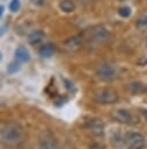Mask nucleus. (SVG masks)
I'll return each mask as SVG.
<instances>
[{
  "label": "nucleus",
  "mask_w": 147,
  "mask_h": 149,
  "mask_svg": "<svg viewBox=\"0 0 147 149\" xmlns=\"http://www.w3.org/2000/svg\"><path fill=\"white\" fill-rule=\"evenodd\" d=\"M24 130L19 122H7L1 127V142L6 147H15L23 141Z\"/></svg>",
  "instance_id": "f257e3e1"
},
{
  "label": "nucleus",
  "mask_w": 147,
  "mask_h": 149,
  "mask_svg": "<svg viewBox=\"0 0 147 149\" xmlns=\"http://www.w3.org/2000/svg\"><path fill=\"white\" fill-rule=\"evenodd\" d=\"M91 98L94 99V101L98 102V104H115L116 101H118V93L116 90L111 88V87H101V88H95L91 92Z\"/></svg>",
  "instance_id": "f03ea898"
},
{
  "label": "nucleus",
  "mask_w": 147,
  "mask_h": 149,
  "mask_svg": "<svg viewBox=\"0 0 147 149\" xmlns=\"http://www.w3.org/2000/svg\"><path fill=\"white\" fill-rule=\"evenodd\" d=\"M111 116L115 121L123 125H135L139 123V118L134 115L131 111L126 108H118L111 113Z\"/></svg>",
  "instance_id": "7ed1b4c3"
},
{
  "label": "nucleus",
  "mask_w": 147,
  "mask_h": 149,
  "mask_svg": "<svg viewBox=\"0 0 147 149\" xmlns=\"http://www.w3.org/2000/svg\"><path fill=\"white\" fill-rule=\"evenodd\" d=\"M125 143L131 149H144L146 146V139L138 132H127L125 134Z\"/></svg>",
  "instance_id": "20e7f679"
},
{
  "label": "nucleus",
  "mask_w": 147,
  "mask_h": 149,
  "mask_svg": "<svg viewBox=\"0 0 147 149\" xmlns=\"http://www.w3.org/2000/svg\"><path fill=\"white\" fill-rule=\"evenodd\" d=\"M39 149H58V142L56 136L50 130H42L38 136Z\"/></svg>",
  "instance_id": "39448f33"
},
{
  "label": "nucleus",
  "mask_w": 147,
  "mask_h": 149,
  "mask_svg": "<svg viewBox=\"0 0 147 149\" xmlns=\"http://www.w3.org/2000/svg\"><path fill=\"white\" fill-rule=\"evenodd\" d=\"M96 74L102 80L110 81V80H113L115 78H117L118 72H117V69L113 65H111L109 63H103V64H100L96 68Z\"/></svg>",
  "instance_id": "423d86ee"
},
{
  "label": "nucleus",
  "mask_w": 147,
  "mask_h": 149,
  "mask_svg": "<svg viewBox=\"0 0 147 149\" xmlns=\"http://www.w3.org/2000/svg\"><path fill=\"white\" fill-rule=\"evenodd\" d=\"M86 127L95 136H102L104 134V122L98 118H90L87 120Z\"/></svg>",
  "instance_id": "0eeeda50"
},
{
  "label": "nucleus",
  "mask_w": 147,
  "mask_h": 149,
  "mask_svg": "<svg viewBox=\"0 0 147 149\" xmlns=\"http://www.w3.org/2000/svg\"><path fill=\"white\" fill-rule=\"evenodd\" d=\"M91 37L93 41L97 42V43H103L106 42L110 37V33L108 31V29L103 26H97L95 28H93L91 30Z\"/></svg>",
  "instance_id": "6e6552de"
},
{
  "label": "nucleus",
  "mask_w": 147,
  "mask_h": 149,
  "mask_svg": "<svg viewBox=\"0 0 147 149\" xmlns=\"http://www.w3.org/2000/svg\"><path fill=\"white\" fill-rule=\"evenodd\" d=\"M81 44H82V36L81 35H76V36L69 37L64 43V45L66 47L67 50H78L81 47Z\"/></svg>",
  "instance_id": "1a4fd4ad"
},
{
  "label": "nucleus",
  "mask_w": 147,
  "mask_h": 149,
  "mask_svg": "<svg viewBox=\"0 0 147 149\" xmlns=\"http://www.w3.org/2000/svg\"><path fill=\"white\" fill-rule=\"evenodd\" d=\"M45 38V34L42 30H34L28 35V42L31 45H37L42 43Z\"/></svg>",
  "instance_id": "9d476101"
},
{
  "label": "nucleus",
  "mask_w": 147,
  "mask_h": 149,
  "mask_svg": "<svg viewBox=\"0 0 147 149\" xmlns=\"http://www.w3.org/2000/svg\"><path fill=\"white\" fill-rule=\"evenodd\" d=\"M14 56H15V59L20 63H27L30 61V54L24 47H19L15 50Z\"/></svg>",
  "instance_id": "9b49d317"
},
{
  "label": "nucleus",
  "mask_w": 147,
  "mask_h": 149,
  "mask_svg": "<svg viewBox=\"0 0 147 149\" xmlns=\"http://www.w3.org/2000/svg\"><path fill=\"white\" fill-rule=\"evenodd\" d=\"M111 143H112V146L115 148H122V147L126 146V143H125V135L123 136L119 130L118 132H113L111 134Z\"/></svg>",
  "instance_id": "f8f14e48"
},
{
  "label": "nucleus",
  "mask_w": 147,
  "mask_h": 149,
  "mask_svg": "<svg viewBox=\"0 0 147 149\" xmlns=\"http://www.w3.org/2000/svg\"><path fill=\"white\" fill-rule=\"evenodd\" d=\"M54 51H56V47L53 44H51V43H46V44H44V45H42L39 48L38 54L43 58H49L54 54Z\"/></svg>",
  "instance_id": "ddd939ff"
},
{
  "label": "nucleus",
  "mask_w": 147,
  "mask_h": 149,
  "mask_svg": "<svg viewBox=\"0 0 147 149\" xmlns=\"http://www.w3.org/2000/svg\"><path fill=\"white\" fill-rule=\"evenodd\" d=\"M127 90L133 94H140L146 90V85L140 81H132L127 85Z\"/></svg>",
  "instance_id": "4468645a"
},
{
  "label": "nucleus",
  "mask_w": 147,
  "mask_h": 149,
  "mask_svg": "<svg viewBox=\"0 0 147 149\" xmlns=\"http://www.w3.org/2000/svg\"><path fill=\"white\" fill-rule=\"evenodd\" d=\"M59 8L65 13H72L75 10V3L72 0H60Z\"/></svg>",
  "instance_id": "2eb2a0df"
},
{
  "label": "nucleus",
  "mask_w": 147,
  "mask_h": 149,
  "mask_svg": "<svg viewBox=\"0 0 147 149\" xmlns=\"http://www.w3.org/2000/svg\"><path fill=\"white\" fill-rule=\"evenodd\" d=\"M135 27H137L139 30H146V29H147V15L140 16V17L135 21Z\"/></svg>",
  "instance_id": "dca6fc26"
},
{
  "label": "nucleus",
  "mask_w": 147,
  "mask_h": 149,
  "mask_svg": "<svg viewBox=\"0 0 147 149\" xmlns=\"http://www.w3.org/2000/svg\"><path fill=\"white\" fill-rule=\"evenodd\" d=\"M19 71H20V62L15 61V62H12V63L8 64V66H7V72L8 73L14 74V73H16Z\"/></svg>",
  "instance_id": "f3484780"
},
{
  "label": "nucleus",
  "mask_w": 147,
  "mask_h": 149,
  "mask_svg": "<svg viewBox=\"0 0 147 149\" xmlns=\"http://www.w3.org/2000/svg\"><path fill=\"white\" fill-rule=\"evenodd\" d=\"M118 14L122 16V17H128L131 15V8L127 7V6H124V7H120L118 9Z\"/></svg>",
  "instance_id": "a211bd4d"
},
{
  "label": "nucleus",
  "mask_w": 147,
  "mask_h": 149,
  "mask_svg": "<svg viewBox=\"0 0 147 149\" xmlns=\"http://www.w3.org/2000/svg\"><path fill=\"white\" fill-rule=\"evenodd\" d=\"M20 6H21L20 5V0H12L9 2V10L15 13V12H17L20 9Z\"/></svg>",
  "instance_id": "6ab92c4d"
},
{
  "label": "nucleus",
  "mask_w": 147,
  "mask_h": 149,
  "mask_svg": "<svg viewBox=\"0 0 147 149\" xmlns=\"http://www.w3.org/2000/svg\"><path fill=\"white\" fill-rule=\"evenodd\" d=\"M89 149H104V147L102 144H100V143H93L89 147Z\"/></svg>",
  "instance_id": "aec40b11"
},
{
  "label": "nucleus",
  "mask_w": 147,
  "mask_h": 149,
  "mask_svg": "<svg viewBox=\"0 0 147 149\" xmlns=\"http://www.w3.org/2000/svg\"><path fill=\"white\" fill-rule=\"evenodd\" d=\"M138 64H139V65H146V64H147V57H141V58L138 61Z\"/></svg>",
  "instance_id": "412c9836"
},
{
  "label": "nucleus",
  "mask_w": 147,
  "mask_h": 149,
  "mask_svg": "<svg viewBox=\"0 0 147 149\" xmlns=\"http://www.w3.org/2000/svg\"><path fill=\"white\" fill-rule=\"evenodd\" d=\"M31 2L35 3V5H37V6H42L44 3V0H31Z\"/></svg>",
  "instance_id": "4be33fe9"
},
{
  "label": "nucleus",
  "mask_w": 147,
  "mask_h": 149,
  "mask_svg": "<svg viewBox=\"0 0 147 149\" xmlns=\"http://www.w3.org/2000/svg\"><path fill=\"white\" fill-rule=\"evenodd\" d=\"M140 113L142 114V116L146 119V121H147V108H142V109H140Z\"/></svg>",
  "instance_id": "5701e85b"
},
{
  "label": "nucleus",
  "mask_w": 147,
  "mask_h": 149,
  "mask_svg": "<svg viewBox=\"0 0 147 149\" xmlns=\"http://www.w3.org/2000/svg\"><path fill=\"white\" fill-rule=\"evenodd\" d=\"M3 9H5V7L1 6V7H0V16H2V14H3Z\"/></svg>",
  "instance_id": "b1692460"
},
{
  "label": "nucleus",
  "mask_w": 147,
  "mask_h": 149,
  "mask_svg": "<svg viewBox=\"0 0 147 149\" xmlns=\"http://www.w3.org/2000/svg\"><path fill=\"white\" fill-rule=\"evenodd\" d=\"M146 44H147V38H146Z\"/></svg>",
  "instance_id": "393cba45"
},
{
  "label": "nucleus",
  "mask_w": 147,
  "mask_h": 149,
  "mask_svg": "<svg viewBox=\"0 0 147 149\" xmlns=\"http://www.w3.org/2000/svg\"><path fill=\"white\" fill-rule=\"evenodd\" d=\"M119 1H124V0H119Z\"/></svg>",
  "instance_id": "a878e982"
}]
</instances>
